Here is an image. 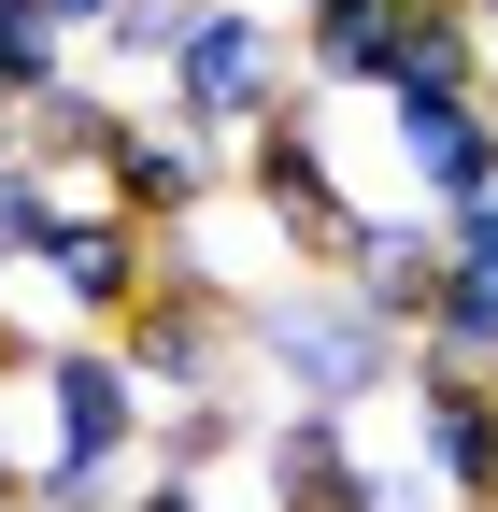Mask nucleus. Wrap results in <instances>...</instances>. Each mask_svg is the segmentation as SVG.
<instances>
[{
    "mask_svg": "<svg viewBox=\"0 0 498 512\" xmlns=\"http://www.w3.org/2000/svg\"><path fill=\"white\" fill-rule=\"evenodd\" d=\"M242 356H257L299 413H370V399H399V328H385L342 271H299V285H271V299H242Z\"/></svg>",
    "mask_w": 498,
    "mask_h": 512,
    "instance_id": "1",
    "label": "nucleus"
},
{
    "mask_svg": "<svg viewBox=\"0 0 498 512\" xmlns=\"http://www.w3.org/2000/svg\"><path fill=\"white\" fill-rule=\"evenodd\" d=\"M271 100H299V43H285V15H271V0H200L185 43L157 57V114H185L200 143L242 157V128H257Z\"/></svg>",
    "mask_w": 498,
    "mask_h": 512,
    "instance_id": "2",
    "label": "nucleus"
},
{
    "mask_svg": "<svg viewBox=\"0 0 498 512\" xmlns=\"http://www.w3.org/2000/svg\"><path fill=\"white\" fill-rule=\"evenodd\" d=\"M43 299L72 313V328H129L143 285H157V228L143 214H114V185L100 171H43Z\"/></svg>",
    "mask_w": 498,
    "mask_h": 512,
    "instance_id": "3",
    "label": "nucleus"
},
{
    "mask_svg": "<svg viewBox=\"0 0 498 512\" xmlns=\"http://www.w3.org/2000/svg\"><path fill=\"white\" fill-rule=\"evenodd\" d=\"M242 200L271 214V242L299 256V271H342V242H356V185H342V143H328V114H314V86L299 100H271L257 128H242Z\"/></svg>",
    "mask_w": 498,
    "mask_h": 512,
    "instance_id": "4",
    "label": "nucleus"
},
{
    "mask_svg": "<svg viewBox=\"0 0 498 512\" xmlns=\"http://www.w3.org/2000/svg\"><path fill=\"white\" fill-rule=\"evenodd\" d=\"M29 399H43V441L143 470V427H157V399H143V370L114 356L100 328H57V342H43V370H29Z\"/></svg>",
    "mask_w": 498,
    "mask_h": 512,
    "instance_id": "5",
    "label": "nucleus"
},
{
    "mask_svg": "<svg viewBox=\"0 0 498 512\" xmlns=\"http://www.w3.org/2000/svg\"><path fill=\"white\" fill-rule=\"evenodd\" d=\"M100 185H114V214H143V228H200L228 200V143H200L185 114H129L114 157H100Z\"/></svg>",
    "mask_w": 498,
    "mask_h": 512,
    "instance_id": "6",
    "label": "nucleus"
},
{
    "mask_svg": "<svg viewBox=\"0 0 498 512\" xmlns=\"http://www.w3.org/2000/svg\"><path fill=\"white\" fill-rule=\"evenodd\" d=\"M399 413H413V470L456 512H498V384H456V370L399 356Z\"/></svg>",
    "mask_w": 498,
    "mask_h": 512,
    "instance_id": "7",
    "label": "nucleus"
},
{
    "mask_svg": "<svg viewBox=\"0 0 498 512\" xmlns=\"http://www.w3.org/2000/svg\"><path fill=\"white\" fill-rule=\"evenodd\" d=\"M342 285H356V299L413 342V328H427V299H442V214H427V200H356Z\"/></svg>",
    "mask_w": 498,
    "mask_h": 512,
    "instance_id": "8",
    "label": "nucleus"
},
{
    "mask_svg": "<svg viewBox=\"0 0 498 512\" xmlns=\"http://www.w3.org/2000/svg\"><path fill=\"white\" fill-rule=\"evenodd\" d=\"M385 100H484V0H385Z\"/></svg>",
    "mask_w": 498,
    "mask_h": 512,
    "instance_id": "9",
    "label": "nucleus"
},
{
    "mask_svg": "<svg viewBox=\"0 0 498 512\" xmlns=\"http://www.w3.org/2000/svg\"><path fill=\"white\" fill-rule=\"evenodd\" d=\"M385 114H399V185L427 214H456V200L498 185V114L484 100H385Z\"/></svg>",
    "mask_w": 498,
    "mask_h": 512,
    "instance_id": "10",
    "label": "nucleus"
},
{
    "mask_svg": "<svg viewBox=\"0 0 498 512\" xmlns=\"http://www.w3.org/2000/svg\"><path fill=\"white\" fill-rule=\"evenodd\" d=\"M356 470H370V456H356V413H299V399H285V413L257 427L271 512H356Z\"/></svg>",
    "mask_w": 498,
    "mask_h": 512,
    "instance_id": "11",
    "label": "nucleus"
},
{
    "mask_svg": "<svg viewBox=\"0 0 498 512\" xmlns=\"http://www.w3.org/2000/svg\"><path fill=\"white\" fill-rule=\"evenodd\" d=\"M228 456H257V399H242V384L157 399V427H143V470H171V484H214Z\"/></svg>",
    "mask_w": 498,
    "mask_h": 512,
    "instance_id": "12",
    "label": "nucleus"
},
{
    "mask_svg": "<svg viewBox=\"0 0 498 512\" xmlns=\"http://www.w3.org/2000/svg\"><path fill=\"white\" fill-rule=\"evenodd\" d=\"M114 128H129V100H114L100 72H57V86L15 114V143H29L43 171H100V157H114Z\"/></svg>",
    "mask_w": 498,
    "mask_h": 512,
    "instance_id": "13",
    "label": "nucleus"
},
{
    "mask_svg": "<svg viewBox=\"0 0 498 512\" xmlns=\"http://www.w3.org/2000/svg\"><path fill=\"white\" fill-rule=\"evenodd\" d=\"M43 256V157L15 143V114H0V285H15Z\"/></svg>",
    "mask_w": 498,
    "mask_h": 512,
    "instance_id": "14",
    "label": "nucleus"
},
{
    "mask_svg": "<svg viewBox=\"0 0 498 512\" xmlns=\"http://www.w3.org/2000/svg\"><path fill=\"white\" fill-rule=\"evenodd\" d=\"M114 498H129L114 456H72V441H43V456H29V512H114Z\"/></svg>",
    "mask_w": 498,
    "mask_h": 512,
    "instance_id": "15",
    "label": "nucleus"
},
{
    "mask_svg": "<svg viewBox=\"0 0 498 512\" xmlns=\"http://www.w3.org/2000/svg\"><path fill=\"white\" fill-rule=\"evenodd\" d=\"M185 15H200V0H114V29H100V57H114V72H157V57L185 43Z\"/></svg>",
    "mask_w": 498,
    "mask_h": 512,
    "instance_id": "16",
    "label": "nucleus"
},
{
    "mask_svg": "<svg viewBox=\"0 0 498 512\" xmlns=\"http://www.w3.org/2000/svg\"><path fill=\"white\" fill-rule=\"evenodd\" d=\"M442 271L498 285V185H484V200H456V214H442Z\"/></svg>",
    "mask_w": 498,
    "mask_h": 512,
    "instance_id": "17",
    "label": "nucleus"
},
{
    "mask_svg": "<svg viewBox=\"0 0 498 512\" xmlns=\"http://www.w3.org/2000/svg\"><path fill=\"white\" fill-rule=\"evenodd\" d=\"M356 512H456V498H442V484H427L413 456H399V470H385V456H370V470H356Z\"/></svg>",
    "mask_w": 498,
    "mask_h": 512,
    "instance_id": "18",
    "label": "nucleus"
},
{
    "mask_svg": "<svg viewBox=\"0 0 498 512\" xmlns=\"http://www.w3.org/2000/svg\"><path fill=\"white\" fill-rule=\"evenodd\" d=\"M114 512H228V498H214V484H171V470H143L129 498H114Z\"/></svg>",
    "mask_w": 498,
    "mask_h": 512,
    "instance_id": "19",
    "label": "nucleus"
},
{
    "mask_svg": "<svg viewBox=\"0 0 498 512\" xmlns=\"http://www.w3.org/2000/svg\"><path fill=\"white\" fill-rule=\"evenodd\" d=\"M29 370H43V328H29V313H15V299H0V399H15V384H29Z\"/></svg>",
    "mask_w": 498,
    "mask_h": 512,
    "instance_id": "20",
    "label": "nucleus"
},
{
    "mask_svg": "<svg viewBox=\"0 0 498 512\" xmlns=\"http://www.w3.org/2000/svg\"><path fill=\"white\" fill-rule=\"evenodd\" d=\"M0 512H29V441H15V413H0Z\"/></svg>",
    "mask_w": 498,
    "mask_h": 512,
    "instance_id": "21",
    "label": "nucleus"
},
{
    "mask_svg": "<svg viewBox=\"0 0 498 512\" xmlns=\"http://www.w3.org/2000/svg\"><path fill=\"white\" fill-rule=\"evenodd\" d=\"M43 15H57V29H72V57H86V43L114 29V0H43Z\"/></svg>",
    "mask_w": 498,
    "mask_h": 512,
    "instance_id": "22",
    "label": "nucleus"
},
{
    "mask_svg": "<svg viewBox=\"0 0 498 512\" xmlns=\"http://www.w3.org/2000/svg\"><path fill=\"white\" fill-rule=\"evenodd\" d=\"M484 114H498V0H484Z\"/></svg>",
    "mask_w": 498,
    "mask_h": 512,
    "instance_id": "23",
    "label": "nucleus"
}]
</instances>
